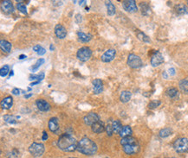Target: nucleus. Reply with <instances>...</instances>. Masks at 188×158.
<instances>
[{
  "label": "nucleus",
  "mask_w": 188,
  "mask_h": 158,
  "mask_svg": "<svg viewBox=\"0 0 188 158\" xmlns=\"http://www.w3.org/2000/svg\"><path fill=\"white\" fill-rule=\"evenodd\" d=\"M163 61H164L163 55L159 51H156L152 55V58H151V65L153 67H158L160 64H162Z\"/></svg>",
  "instance_id": "nucleus-10"
},
{
  "label": "nucleus",
  "mask_w": 188,
  "mask_h": 158,
  "mask_svg": "<svg viewBox=\"0 0 188 158\" xmlns=\"http://www.w3.org/2000/svg\"><path fill=\"white\" fill-rule=\"evenodd\" d=\"M0 48L2 49V51L5 53H10L12 50V44L6 40L0 41Z\"/></svg>",
  "instance_id": "nucleus-20"
},
{
  "label": "nucleus",
  "mask_w": 188,
  "mask_h": 158,
  "mask_svg": "<svg viewBox=\"0 0 188 158\" xmlns=\"http://www.w3.org/2000/svg\"><path fill=\"white\" fill-rule=\"evenodd\" d=\"M106 131L108 136H112V134L114 133V130H113V127L111 124H108L107 127H106Z\"/></svg>",
  "instance_id": "nucleus-39"
},
{
  "label": "nucleus",
  "mask_w": 188,
  "mask_h": 158,
  "mask_svg": "<svg viewBox=\"0 0 188 158\" xmlns=\"http://www.w3.org/2000/svg\"><path fill=\"white\" fill-rule=\"evenodd\" d=\"M10 72V68H9L8 65H4L1 70H0V75H1V77H5V76H7V74Z\"/></svg>",
  "instance_id": "nucleus-33"
},
{
  "label": "nucleus",
  "mask_w": 188,
  "mask_h": 158,
  "mask_svg": "<svg viewBox=\"0 0 188 158\" xmlns=\"http://www.w3.org/2000/svg\"><path fill=\"white\" fill-rule=\"evenodd\" d=\"M47 138H48V135H47V132L46 131H44L43 132V140L45 141V140H47Z\"/></svg>",
  "instance_id": "nucleus-42"
},
{
  "label": "nucleus",
  "mask_w": 188,
  "mask_h": 158,
  "mask_svg": "<svg viewBox=\"0 0 188 158\" xmlns=\"http://www.w3.org/2000/svg\"><path fill=\"white\" fill-rule=\"evenodd\" d=\"M172 158H174V157H172Z\"/></svg>",
  "instance_id": "nucleus-48"
},
{
  "label": "nucleus",
  "mask_w": 188,
  "mask_h": 158,
  "mask_svg": "<svg viewBox=\"0 0 188 158\" xmlns=\"http://www.w3.org/2000/svg\"><path fill=\"white\" fill-rule=\"evenodd\" d=\"M76 150L84 155L92 156V155L96 154L97 151V145L90 138H82L77 143Z\"/></svg>",
  "instance_id": "nucleus-2"
},
{
  "label": "nucleus",
  "mask_w": 188,
  "mask_h": 158,
  "mask_svg": "<svg viewBox=\"0 0 188 158\" xmlns=\"http://www.w3.org/2000/svg\"><path fill=\"white\" fill-rule=\"evenodd\" d=\"M12 93L13 95H18V94L20 93V90L17 89V88H14V89L12 90Z\"/></svg>",
  "instance_id": "nucleus-40"
},
{
  "label": "nucleus",
  "mask_w": 188,
  "mask_h": 158,
  "mask_svg": "<svg viewBox=\"0 0 188 158\" xmlns=\"http://www.w3.org/2000/svg\"><path fill=\"white\" fill-rule=\"evenodd\" d=\"M111 125H112L113 127V130H114V132L115 133H120V131L122 129V127L123 126L121 125V123H120L119 120H115V121H113L111 123Z\"/></svg>",
  "instance_id": "nucleus-24"
},
{
  "label": "nucleus",
  "mask_w": 188,
  "mask_h": 158,
  "mask_svg": "<svg viewBox=\"0 0 188 158\" xmlns=\"http://www.w3.org/2000/svg\"><path fill=\"white\" fill-rule=\"evenodd\" d=\"M173 148L178 153H184L188 150V139L181 138H178L173 143Z\"/></svg>",
  "instance_id": "nucleus-4"
},
{
  "label": "nucleus",
  "mask_w": 188,
  "mask_h": 158,
  "mask_svg": "<svg viewBox=\"0 0 188 158\" xmlns=\"http://www.w3.org/2000/svg\"><path fill=\"white\" fill-rule=\"evenodd\" d=\"M187 4H188V1H187Z\"/></svg>",
  "instance_id": "nucleus-47"
},
{
  "label": "nucleus",
  "mask_w": 188,
  "mask_h": 158,
  "mask_svg": "<svg viewBox=\"0 0 188 158\" xmlns=\"http://www.w3.org/2000/svg\"><path fill=\"white\" fill-rule=\"evenodd\" d=\"M132 97V93H130L129 91H123L121 92L120 96V101L123 102V103H127L130 100V99Z\"/></svg>",
  "instance_id": "nucleus-22"
},
{
  "label": "nucleus",
  "mask_w": 188,
  "mask_h": 158,
  "mask_svg": "<svg viewBox=\"0 0 188 158\" xmlns=\"http://www.w3.org/2000/svg\"><path fill=\"white\" fill-rule=\"evenodd\" d=\"M175 11H177V13L179 14H186L188 13V9L187 7L185 5V4H178L175 6Z\"/></svg>",
  "instance_id": "nucleus-26"
},
{
  "label": "nucleus",
  "mask_w": 188,
  "mask_h": 158,
  "mask_svg": "<svg viewBox=\"0 0 188 158\" xmlns=\"http://www.w3.org/2000/svg\"><path fill=\"white\" fill-rule=\"evenodd\" d=\"M49 49H50V50L52 51V50H54V47H53V45L51 44L50 45V47H49Z\"/></svg>",
  "instance_id": "nucleus-44"
},
{
  "label": "nucleus",
  "mask_w": 188,
  "mask_h": 158,
  "mask_svg": "<svg viewBox=\"0 0 188 158\" xmlns=\"http://www.w3.org/2000/svg\"><path fill=\"white\" fill-rule=\"evenodd\" d=\"M17 9H18V11H20L21 13H23V14H27V10H26V7H25V5L24 4H22V3H19V4H17Z\"/></svg>",
  "instance_id": "nucleus-37"
},
{
  "label": "nucleus",
  "mask_w": 188,
  "mask_h": 158,
  "mask_svg": "<svg viewBox=\"0 0 188 158\" xmlns=\"http://www.w3.org/2000/svg\"><path fill=\"white\" fill-rule=\"evenodd\" d=\"M69 158H76V157H69Z\"/></svg>",
  "instance_id": "nucleus-46"
},
{
  "label": "nucleus",
  "mask_w": 188,
  "mask_h": 158,
  "mask_svg": "<svg viewBox=\"0 0 188 158\" xmlns=\"http://www.w3.org/2000/svg\"><path fill=\"white\" fill-rule=\"evenodd\" d=\"M178 93H178V90H177L176 88H174V87H171V88H168V89L167 90V94L170 98H172V99L177 97Z\"/></svg>",
  "instance_id": "nucleus-30"
},
{
  "label": "nucleus",
  "mask_w": 188,
  "mask_h": 158,
  "mask_svg": "<svg viewBox=\"0 0 188 158\" xmlns=\"http://www.w3.org/2000/svg\"><path fill=\"white\" fill-rule=\"evenodd\" d=\"M77 143H78L76 142V138L69 134H63L57 141L58 148L63 151H68V152L76 150Z\"/></svg>",
  "instance_id": "nucleus-1"
},
{
  "label": "nucleus",
  "mask_w": 188,
  "mask_h": 158,
  "mask_svg": "<svg viewBox=\"0 0 188 158\" xmlns=\"http://www.w3.org/2000/svg\"><path fill=\"white\" fill-rule=\"evenodd\" d=\"M55 34L59 39H63L67 36V30L62 24H57L55 27Z\"/></svg>",
  "instance_id": "nucleus-13"
},
{
  "label": "nucleus",
  "mask_w": 188,
  "mask_h": 158,
  "mask_svg": "<svg viewBox=\"0 0 188 158\" xmlns=\"http://www.w3.org/2000/svg\"><path fill=\"white\" fill-rule=\"evenodd\" d=\"M172 130L171 128H165V129H162V130H160V133H159V136L162 138H167V137H169L172 134Z\"/></svg>",
  "instance_id": "nucleus-27"
},
{
  "label": "nucleus",
  "mask_w": 188,
  "mask_h": 158,
  "mask_svg": "<svg viewBox=\"0 0 188 158\" xmlns=\"http://www.w3.org/2000/svg\"><path fill=\"white\" fill-rule=\"evenodd\" d=\"M122 6L125 11L128 12H135L138 10L135 1L134 0H125L122 2Z\"/></svg>",
  "instance_id": "nucleus-9"
},
{
  "label": "nucleus",
  "mask_w": 188,
  "mask_h": 158,
  "mask_svg": "<svg viewBox=\"0 0 188 158\" xmlns=\"http://www.w3.org/2000/svg\"><path fill=\"white\" fill-rule=\"evenodd\" d=\"M119 134H120V136L122 138H127V137H131V135H132V129H131L130 126L128 125L123 126Z\"/></svg>",
  "instance_id": "nucleus-21"
},
{
  "label": "nucleus",
  "mask_w": 188,
  "mask_h": 158,
  "mask_svg": "<svg viewBox=\"0 0 188 158\" xmlns=\"http://www.w3.org/2000/svg\"><path fill=\"white\" fill-rule=\"evenodd\" d=\"M24 58H26V55H21L20 56H19V59H20V60H23Z\"/></svg>",
  "instance_id": "nucleus-43"
},
{
  "label": "nucleus",
  "mask_w": 188,
  "mask_h": 158,
  "mask_svg": "<svg viewBox=\"0 0 188 158\" xmlns=\"http://www.w3.org/2000/svg\"><path fill=\"white\" fill-rule=\"evenodd\" d=\"M1 10L6 14H11L14 11V7L11 1L9 0H4L1 3Z\"/></svg>",
  "instance_id": "nucleus-12"
},
{
  "label": "nucleus",
  "mask_w": 188,
  "mask_h": 158,
  "mask_svg": "<svg viewBox=\"0 0 188 158\" xmlns=\"http://www.w3.org/2000/svg\"><path fill=\"white\" fill-rule=\"evenodd\" d=\"M91 127H92L93 132H95V133H101L106 129V127L104 126V124L101 121L96 122V124H94Z\"/></svg>",
  "instance_id": "nucleus-18"
},
{
  "label": "nucleus",
  "mask_w": 188,
  "mask_h": 158,
  "mask_svg": "<svg viewBox=\"0 0 188 158\" xmlns=\"http://www.w3.org/2000/svg\"><path fill=\"white\" fill-rule=\"evenodd\" d=\"M168 73L170 74V75H174L175 74V69L174 68H170L169 69V71H168Z\"/></svg>",
  "instance_id": "nucleus-41"
},
{
  "label": "nucleus",
  "mask_w": 188,
  "mask_h": 158,
  "mask_svg": "<svg viewBox=\"0 0 188 158\" xmlns=\"http://www.w3.org/2000/svg\"><path fill=\"white\" fill-rule=\"evenodd\" d=\"M49 129L52 132H56L59 129V123L56 118H51L49 121Z\"/></svg>",
  "instance_id": "nucleus-16"
},
{
  "label": "nucleus",
  "mask_w": 188,
  "mask_h": 158,
  "mask_svg": "<svg viewBox=\"0 0 188 158\" xmlns=\"http://www.w3.org/2000/svg\"><path fill=\"white\" fill-rule=\"evenodd\" d=\"M43 79H44V73H40L39 74H36V75H31V77H30V80L31 81H35L36 80V81H38V82H40Z\"/></svg>",
  "instance_id": "nucleus-34"
},
{
  "label": "nucleus",
  "mask_w": 188,
  "mask_h": 158,
  "mask_svg": "<svg viewBox=\"0 0 188 158\" xmlns=\"http://www.w3.org/2000/svg\"><path fill=\"white\" fill-rule=\"evenodd\" d=\"M140 10H141V12L143 15L145 16H148L150 13H151V10H150V7L146 2H142L140 3Z\"/></svg>",
  "instance_id": "nucleus-23"
},
{
  "label": "nucleus",
  "mask_w": 188,
  "mask_h": 158,
  "mask_svg": "<svg viewBox=\"0 0 188 158\" xmlns=\"http://www.w3.org/2000/svg\"><path fill=\"white\" fill-rule=\"evenodd\" d=\"M77 37L79 38V40L82 42H88L89 41L91 40L92 36L90 34H87V33L82 32V31H78L77 32Z\"/></svg>",
  "instance_id": "nucleus-19"
},
{
  "label": "nucleus",
  "mask_w": 188,
  "mask_h": 158,
  "mask_svg": "<svg viewBox=\"0 0 188 158\" xmlns=\"http://www.w3.org/2000/svg\"><path fill=\"white\" fill-rule=\"evenodd\" d=\"M12 105H13V99L11 96L4 98V99L1 101V106L4 110L11 109L12 107Z\"/></svg>",
  "instance_id": "nucleus-17"
},
{
  "label": "nucleus",
  "mask_w": 188,
  "mask_h": 158,
  "mask_svg": "<svg viewBox=\"0 0 188 158\" xmlns=\"http://www.w3.org/2000/svg\"><path fill=\"white\" fill-rule=\"evenodd\" d=\"M106 3V6H107V10H108V14L109 16H114L115 14V6L113 4L112 2L110 1H107Z\"/></svg>",
  "instance_id": "nucleus-25"
},
{
  "label": "nucleus",
  "mask_w": 188,
  "mask_h": 158,
  "mask_svg": "<svg viewBox=\"0 0 188 158\" xmlns=\"http://www.w3.org/2000/svg\"><path fill=\"white\" fill-rule=\"evenodd\" d=\"M137 37H138L139 40L143 42H150V38L147 35H145L144 33L141 32V31H139V32L137 33Z\"/></svg>",
  "instance_id": "nucleus-29"
},
{
  "label": "nucleus",
  "mask_w": 188,
  "mask_h": 158,
  "mask_svg": "<svg viewBox=\"0 0 188 158\" xmlns=\"http://www.w3.org/2000/svg\"><path fill=\"white\" fill-rule=\"evenodd\" d=\"M116 55V51L115 49H108L107 50L106 52L101 55V61H103V62H110V61H112L114 59H115V57Z\"/></svg>",
  "instance_id": "nucleus-11"
},
{
  "label": "nucleus",
  "mask_w": 188,
  "mask_h": 158,
  "mask_svg": "<svg viewBox=\"0 0 188 158\" xmlns=\"http://www.w3.org/2000/svg\"><path fill=\"white\" fill-rule=\"evenodd\" d=\"M180 87L182 92L188 93V79H184L180 82Z\"/></svg>",
  "instance_id": "nucleus-28"
},
{
  "label": "nucleus",
  "mask_w": 188,
  "mask_h": 158,
  "mask_svg": "<svg viewBox=\"0 0 188 158\" xmlns=\"http://www.w3.org/2000/svg\"><path fill=\"white\" fill-rule=\"evenodd\" d=\"M128 65L131 68H140L142 66V61L138 55L134 54H130L128 57Z\"/></svg>",
  "instance_id": "nucleus-7"
},
{
  "label": "nucleus",
  "mask_w": 188,
  "mask_h": 158,
  "mask_svg": "<svg viewBox=\"0 0 188 158\" xmlns=\"http://www.w3.org/2000/svg\"><path fill=\"white\" fill-rule=\"evenodd\" d=\"M120 144L122 145L125 153L128 155H134L140 150L139 143L136 140V138L133 137L123 138L120 141Z\"/></svg>",
  "instance_id": "nucleus-3"
},
{
  "label": "nucleus",
  "mask_w": 188,
  "mask_h": 158,
  "mask_svg": "<svg viewBox=\"0 0 188 158\" xmlns=\"http://www.w3.org/2000/svg\"><path fill=\"white\" fill-rule=\"evenodd\" d=\"M31 95H32L31 93V94H28V95H26V96H25V98H27V99H28V98L31 97Z\"/></svg>",
  "instance_id": "nucleus-45"
},
{
  "label": "nucleus",
  "mask_w": 188,
  "mask_h": 158,
  "mask_svg": "<svg viewBox=\"0 0 188 158\" xmlns=\"http://www.w3.org/2000/svg\"><path fill=\"white\" fill-rule=\"evenodd\" d=\"M4 120L5 122H7L8 124H12V125H14V124H16V118H14L13 116H11V115H5L4 117Z\"/></svg>",
  "instance_id": "nucleus-35"
},
{
  "label": "nucleus",
  "mask_w": 188,
  "mask_h": 158,
  "mask_svg": "<svg viewBox=\"0 0 188 158\" xmlns=\"http://www.w3.org/2000/svg\"><path fill=\"white\" fill-rule=\"evenodd\" d=\"M30 153L34 156H41L44 152V145L43 143H33L31 145L29 148Z\"/></svg>",
  "instance_id": "nucleus-5"
},
{
  "label": "nucleus",
  "mask_w": 188,
  "mask_h": 158,
  "mask_svg": "<svg viewBox=\"0 0 188 158\" xmlns=\"http://www.w3.org/2000/svg\"><path fill=\"white\" fill-rule=\"evenodd\" d=\"M77 58L81 61H87L92 55V51L88 47H82L77 51Z\"/></svg>",
  "instance_id": "nucleus-6"
},
{
  "label": "nucleus",
  "mask_w": 188,
  "mask_h": 158,
  "mask_svg": "<svg viewBox=\"0 0 188 158\" xmlns=\"http://www.w3.org/2000/svg\"><path fill=\"white\" fill-rule=\"evenodd\" d=\"M18 156V150L16 149H13L12 152H10L8 155V158H17Z\"/></svg>",
  "instance_id": "nucleus-38"
},
{
  "label": "nucleus",
  "mask_w": 188,
  "mask_h": 158,
  "mask_svg": "<svg viewBox=\"0 0 188 158\" xmlns=\"http://www.w3.org/2000/svg\"><path fill=\"white\" fill-rule=\"evenodd\" d=\"M84 123L87 125H90L92 126L94 124H96V122L100 121V118H99V116L97 115L95 112H90L88 113V115H86L83 118Z\"/></svg>",
  "instance_id": "nucleus-8"
},
{
  "label": "nucleus",
  "mask_w": 188,
  "mask_h": 158,
  "mask_svg": "<svg viewBox=\"0 0 188 158\" xmlns=\"http://www.w3.org/2000/svg\"><path fill=\"white\" fill-rule=\"evenodd\" d=\"M33 50L35 51V52H36L39 55H44V54L46 53V49H44L42 46H40V45H36V46H34L33 47Z\"/></svg>",
  "instance_id": "nucleus-31"
},
{
  "label": "nucleus",
  "mask_w": 188,
  "mask_h": 158,
  "mask_svg": "<svg viewBox=\"0 0 188 158\" xmlns=\"http://www.w3.org/2000/svg\"><path fill=\"white\" fill-rule=\"evenodd\" d=\"M160 105V100H153V101H151L149 104H148V107H149L150 109H154V108L158 107Z\"/></svg>",
  "instance_id": "nucleus-36"
},
{
  "label": "nucleus",
  "mask_w": 188,
  "mask_h": 158,
  "mask_svg": "<svg viewBox=\"0 0 188 158\" xmlns=\"http://www.w3.org/2000/svg\"><path fill=\"white\" fill-rule=\"evenodd\" d=\"M93 90L96 94H99L103 90V84L100 79H96L93 81Z\"/></svg>",
  "instance_id": "nucleus-14"
},
{
  "label": "nucleus",
  "mask_w": 188,
  "mask_h": 158,
  "mask_svg": "<svg viewBox=\"0 0 188 158\" xmlns=\"http://www.w3.org/2000/svg\"><path fill=\"white\" fill-rule=\"evenodd\" d=\"M44 59H43V58H40L39 60H37L36 61V62L34 64V65L32 66V68L31 69L33 72H35V71H36L37 69L39 68V67H40L41 65H43L44 63Z\"/></svg>",
  "instance_id": "nucleus-32"
},
{
  "label": "nucleus",
  "mask_w": 188,
  "mask_h": 158,
  "mask_svg": "<svg viewBox=\"0 0 188 158\" xmlns=\"http://www.w3.org/2000/svg\"><path fill=\"white\" fill-rule=\"evenodd\" d=\"M36 104L37 108L40 110V111H42V112H48L49 108H50L49 104L46 100H44V99H37Z\"/></svg>",
  "instance_id": "nucleus-15"
}]
</instances>
